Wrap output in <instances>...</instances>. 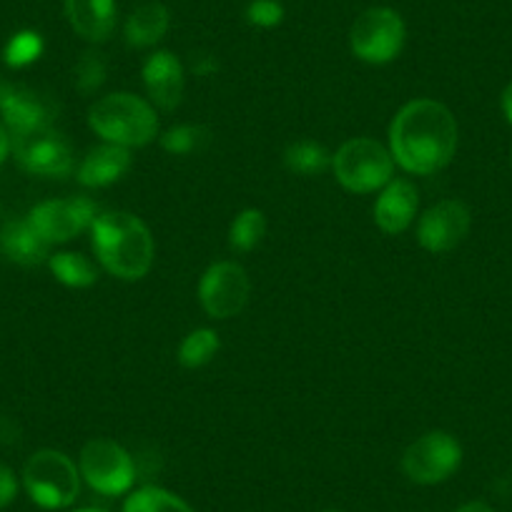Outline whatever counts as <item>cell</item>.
Segmentation results:
<instances>
[{
  "mask_svg": "<svg viewBox=\"0 0 512 512\" xmlns=\"http://www.w3.org/2000/svg\"><path fill=\"white\" fill-rule=\"evenodd\" d=\"M460 128L445 103L415 98L395 113L390 123V154L402 171L432 176L457 154Z\"/></svg>",
  "mask_w": 512,
  "mask_h": 512,
  "instance_id": "1",
  "label": "cell"
},
{
  "mask_svg": "<svg viewBox=\"0 0 512 512\" xmlns=\"http://www.w3.org/2000/svg\"><path fill=\"white\" fill-rule=\"evenodd\" d=\"M91 244L98 264L123 282H139L154 267V236L128 211H98L91 224Z\"/></svg>",
  "mask_w": 512,
  "mask_h": 512,
  "instance_id": "2",
  "label": "cell"
},
{
  "mask_svg": "<svg viewBox=\"0 0 512 512\" xmlns=\"http://www.w3.org/2000/svg\"><path fill=\"white\" fill-rule=\"evenodd\" d=\"M88 126L106 144L141 149L159 136V116L154 103L136 93L118 91L98 98L88 108Z\"/></svg>",
  "mask_w": 512,
  "mask_h": 512,
  "instance_id": "3",
  "label": "cell"
},
{
  "mask_svg": "<svg viewBox=\"0 0 512 512\" xmlns=\"http://www.w3.org/2000/svg\"><path fill=\"white\" fill-rule=\"evenodd\" d=\"M81 470L61 450H38L23 465V487L43 510H63L81 492Z\"/></svg>",
  "mask_w": 512,
  "mask_h": 512,
  "instance_id": "4",
  "label": "cell"
},
{
  "mask_svg": "<svg viewBox=\"0 0 512 512\" xmlns=\"http://www.w3.org/2000/svg\"><path fill=\"white\" fill-rule=\"evenodd\" d=\"M334 179L352 194H374L395 179V159L379 141L357 136L332 154Z\"/></svg>",
  "mask_w": 512,
  "mask_h": 512,
  "instance_id": "5",
  "label": "cell"
},
{
  "mask_svg": "<svg viewBox=\"0 0 512 512\" xmlns=\"http://www.w3.org/2000/svg\"><path fill=\"white\" fill-rule=\"evenodd\" d=\"M405 21L392 8H367L359 13L349 31V48L354 56L372 66L392 63L405 48Z\"/></svg>",
  "mask_w": 512,
  "mask_h": 512,
  "instance_id": "6",
  "label": "cell"
},
{
  "mask_svg": "<svg viewBox=\"0 0 512 512\" xmlns=\"http://www.w3.org/2000/svg\"><path fill=\"white\" fill-rule=\"evenodd\" d=\"M78 470L91 490L106 497L126 495L136 482V462L131 452L106 437H96L83 445Z\"/></svg>",
  "mask_w": 512,
  "mask_h": 512,
  "instance_id": "7",
  "label": "cell"
},
{
  "mask_svg": "<svg viewBox=\"0 0 512 512\" xmlns=\"http://www.w3.org/2000/svg\"><path fill=\"white\" fill-rule=\"evenodd\" d=\"M460 465L462 445L445 430L425 432L402 452V472L415 485H440L450 480Z\"/></svg>",
  "mask_w": 512,
  "mask_h": 512,
  "instance_id": "8",
  "label": "cell"
},
{
  "mask_svg": "<svg viewBox=\"0 0 512 512\" xmlns=\"http://www.w3.org/2000/svg\"><path fill=\"white\" fill-rule=\"evenodd\" d=\"M11 154L18 166L33 176L66 179L73 171V149L56 126L38 128L11 141Z\"/></svg>",
  "mask_w": 512,
  "mask_h": 512,
  "instance_id": "9",
  "label": "cell"
},
{
  "mask_svg": "<svg viewBox=\"0 0 512 512\" xmlns=\"http://www.w3.org/2000/svg\"><path fill=\"white\" fill-rule=\"evenodd\" d=\"M249 274L236 262H216L201 274L199 302L211 319H231L249 302Z\"/></svg>",
  "mask_w": 512,
  "mask_h": 512,
  "instance_id": "10",
  "label": "cell"
},
{
  "mask_svg": "<svg viewBox=\"0 0 512 512\" xmlns=\"http://www.w3.org/2000/svg\"><path fill=\"white\" fill-rule=\"evenodd\" d=\"M96 216L98 206L88 196H71V199L41 201L38 206H33L26 219L53 246L66 244L83 231H91Z\"/></svg>",
  "mask_w": 512,
  "mask_h": 512,
  "instance_id": "11",
  "label": "cell"
},
{
  "mask_svg": "<svg viewBox=\"0 0 512 512\" xmlns=\"http://www.w3.org/2000/svg\"><path fill=\"white\" fill-rule=\"evenodd\" d=\"M472 214L465 201L445 199L430 206L417 221V241L430 254H447L470 234Z\"/></svg>",
  "mask_w": 512,
  "mask_h": 512,
  "instance_id": "12",
  "label": "cell"
},
{
  "mask_svg": "<svg viewBox=\"0 0 512 512\" xmlns=\"http://www.w3.org/2000/svg\"><path fill=\"white\" fill-rule=\"evenodd\" d=\"M0 121L6 123L13 141L38 128L56 126V106L51 98L41 96L33 88L0 83Z\"/></svg>",
  "mask_w": 512,
  "mask_h": 512,
  "instance_id": "13",
  "label": "cell"
},
{
  "mask_svg": "<svg viewBox=\"0 0 512 512\" xmlns=\"http://www.w3.org/2000/svg\"><path fill=\"white\" fill-rule=\"evenodd\" d=\"M141 76H144L146 93H149V101L154 103L161 111H174L176 106L184 98V66H181L179 58L171 51H156L146 58L144 68H141Z\"/></svg>",
  "mask_w": 512,
  "mask_h": 512,
  "instance_id": "14",
  "label": "cell"
},
{
  "mask_svg": "<svg viewBox=\"0 0 512 512\" xmlns=\"http://www.w3.org/2000/svg\"><path fill=\"white\" fill-rule=\"evenodd\" d=\"M417 209H420V194L415 184L407 179H392L374 201V224L384 234H402L412 226Z\"/></svg>",
  "mask_w": 512,
  "mask_h": 512,
  "instance_id": "15",
  "label": "cell"
},
{
  "mask_svg": "<svg viewBox=\"0 0 512 512\" xmlns=\"http://www.w3.org/2000/svg\"><path fill=\"white\" fill-rule=\"evenodd\" d=\"M134 159H131V149H123V146L106 144L93 146L83 161L78 164L76 179L78 184L88 186V189H103V186H111L116 181H121L123 176L131 171Z\"/></svg>",
  "mask_w": 512,
  "mask_h": 512,
  "instance_id": "16",
  "label": "cell"
},
{
  "mask_svg": "<svg viewBox=\"0 0 512 512\" xmlns=\"http://www.w3.org/2000/svg\"><path fill=\"white\" fill-rule=\"evenodd\" d=\"M73 31L88 43H103L116 28V0H63Z\"/></svg>",
  "mask_w": 512,
  "mask_h": 512,
  "instance_id": "17",
  "label": "cell"
},
{
  "mask_svg": "<svg viewBox=\"0 0 512 512\" xmlns=\"http://www.w3.org/2000/svg\"><path fill=\"white\" fill-rule=\"evenodd\" d=\"M0 249L21 267H38L51 256V244L33 229L28 219L6 221V226L0 229Z\"/></svg>",
  "mask_w": 512,
  "mask_h": 512,
  "instance_id": "18",
  "label": "cell"
},
{
  "mask_svg": "<svg viewBox=\"0 0 512 512\" xmlns=\"http://www.w3.org/2000/svg\"><path fill=\"white\" fill-rule=\"evenodd\" d=\"M171 16L164 3H144L128 16L123 38L131 48H151L169 33Z\"/></svg>",
  "mask_w": 512,
  "mask_h": 512,
  "instance_id": "19",
  "label": "cell"
},
{
  "mask_svg": "<svg viewBox=\"0 0 512 512\" xmlns=\"http://www.w3.org/2000/svg\"><path fill=\"white\" fill-rule=\"evenodd\" d=\"M48 269L53 272L56 282L71 289H88L98 282V269L88 256L76 251H56L48 256Z\"/></svg>",
  "mask_w": 512,
  "mask_h": 512,
  "instance_id": "20",
  "label": "cell"
},
{
  "mask_svg": "<svg viewBox=\"0 0 512 512\" xmlns=\"http://www.w3.org/2000/svg\"><path fill=\"white\" fill-rule=\"evenodd\" d=\"M284 166L292 174L299 176L324 174L327 169H332V154L322 144H317V141L302 139L287 146V151H284Z\"/></svg>",
  "mask_w": 512,
  "mask_h": 512,
  "instance_id": "21",
  "label": "cell"
},
{
  "mask_svg": "<svg viewBox=\"0 0 512 512\" xmlns=\"http://www.w3.org/2000/svg\"><path fill=\"white\" fill-rule=\"evenodd\" d=\"M121 512H194V507L164 487L144 485L126 497Z\"/></svg>",
  "mask_w": 512,
  "mask_h": 512,
  "instance_id": "22",
  "label": "cell"
},
{
  "mask_svg": "<svg viewBox=\"0 0 512 512\" xmlns=\"http://www.w3.org/2000/svg\"><path fill=\"white\" fill-rule=\"evenodd\" d=\"M219 347H221L219 334H216L214 329H209V327L191 329V332L181 339L176 359H179L181 367L199 369L216 357Z\"/></svg>",
  "mask_w": 512,
  "mask_h": 512,
  "instance_id": "23",
  "label": "cell"
},
{
  "mask_svg": "<svg viewBox=\"0 0 512 512\" xmlns=\"http://www.w3.org/2000/svg\"><path fill=\"white\" fill-rule=\"evenodd\" d=\"M267 236V216L262 209H244L229 226V246L234 251H251Z\"/></svg>",
  "mask_w": 512,
  "mask_h": 512,
  "instance_id": "24",
  "label": "cell"
},
{
  "mask_svg": "<svg viewBox=\"0 0 512 512\" xmlns=\"http://www.w3.org/2000/svg\"><path fill=\"white\" fill-rule=\"evenodd\" d=\"M159 141H161V149L169 151V154L189 156V154H199V151L209 144L211 131L206 126L181 123V126L169 128Z\"/></svg>",
  "mask_w": 512,
  "mask_h": 512,
  "instance_id": "25",
  "label": "cell"
},
{
  "mask_svg": "<svg viewBox=\"0 0 512 512\" xmlns=\"http://www.w3.org/2000/svg\"><path fill=\"white\" fill-rule=\"evenodd\" d=\"M43 48H46V43H43L41 33L18 31L3 48V61L8 68H26L43 56Z\"/></svg>",
  "mask_w": 512,
  "mask_h": 512,
  "instance_id": "26",
  "label": "cell"
},
{
  "mask_svg": "<svg viewBox=\"0 0 512 512\" xmlns=\"http://www.w3.org/2000/svg\"><path fill=\"white\" fill-rule=\"evenodd\" d=\"M106 58L98 51H86L76 63V71H73V83L81 93H93L103 86L106 81Z\"/></svg>",
  "mask_w": 512,
  "mask_h": 512,
  "instance_id": "27",
  "label": "cell"
},
{
  "mask_svg": "<svg viewBox=\"0 0 512 512\" xmlns=\"http://www.w3.org/2000/svg\"><path fill=\"white\" fill-rule=\"evenodd\" d=\"M246 21L254 28H277L284 21V6L279 0H251L246 6Z\"/></svg>",
  "mask_w": 512,
  "mask_h": 512,
  "instance_id": "28",
  "label": "cell"
},
{
  "mask_svg": "<svg viewBox=\"0 0 512 512\" xmlns=\"http://www.w3.org/2000/svg\"><path fill=\"white\" fill-rule=\"evenodd\" d=\"M18 477L16 472L11 470L8 465H3L0 462V510H6L8 505H11L13 500L18 497Z\"/></svg>",
  "mask_w": 512,
  "mask_h": 512,
  "instance_id": "29",
  "label": "cell"
},
{
  "mask_svg": "<svg viewBox=\"0 0 512 512\" xmlns=\"http://www.w3.org/2000/svg\"><path fill=\"white\" fill-rule=\"evenodd\" d=\"M21 440V430L11 417H0V442L3 445H16Z\"/></svg>",
  "mask_w": 512,
  "mask_h": 512,
  "instance_id": "30",
  "label": "cell"
},
{
  "mask_svg": "<svg viewBox=\"0 0 512 512\" xmlns=\"http://www.w3.org/2000/svg\"><path fill=\"white\" fill-rule=\"evenodd\" d=\"M8 156H11V134H8L6 123L0 121V166H3Z\"/></svg>",
  "mask_w": 512,
  "mask_h": 512,
  "instance_id": "31",
  "label": "cell"
},
{
  "mask_svg": "<svg viewBox=\"0 0 512 512\" xmlns=\"http://www.w3.org/2000/svg\"><path fill=\"white\" fill-rule=\"evenodd\" d=\"M500 106H502V113H505L507 123H510V126H512V81L507 83V86H505V91H502Z\"/></svg>",
  "mask_w": 512,
  "mask_h": 512,
  "instance_id": "32",
  "label": "cell"
},
{
  "mask_svg": "<svg viewBox=\"0 0 512 512\" xmlns=\"http://www.w3.org/2000/svg\"><path fill=\"white\" fill-rule=\"evenodd\" d=\"M455 512H495V510H492L485 500H470V502H465V505L457 507Z\"/></svg>",
  "mask_w": 512,
  "mask_h": 512,
  "instance_id": "33",
  "label": "cell"
},
{
  "mask_svg": "<svg viewBox=\"0 0 512 512\" xmlns=\"http://www.w3.org/2000/svg\"><path fill=\"white\" fill-rule=\"evenodd\" d=\"M502 495L512 497V475L505 477V490H502Z\"/></svg>",
  "mask_w": 512,
  "mask_h": 512,
  "instance_id": "34",
  "label": "cell"
},
{
  "mask_svg": "<svg viewBox=\"0 0 512 512\" xmlns=\"http://www.w3.org/2000/svg\"><path fill=\"white\" fill-rule=\"evenodd\" d=\"M73 512H106V510H98V507H83V510H73Z\"/></svg>",
  "mask_w": 512,
  "mask_h": 512,
  "instance_id": "35",
  "label": "cell"
},
{
  "mask_svg": "<svg viewBox=\"0 0 512 512\" xmlns=\"http://www.w3.org/2000/svg\"><path fill=\"white\" fill-rule=\"evenodd\" d=\"M322 512H339V510H322Z\"/></svg>",
  "mask_w": 512,
  "mask_h": 512,
  "instance_id": "36",
  "label": "cell"
},
{
  "mask_svg": "<svg viewBox=\"0 0 512 512\" xmlns=\"http://www.w3.org/2000/svg\"><path fill=\"white\" fill-rule=\"evenodd\" d=\"M510 161H512V146H510Z\"/></svg>",
  "mask_w": 512,
  "mask_h": 512,
  "instance_id": "37",
  "label": "cell"
}]
</instances>
